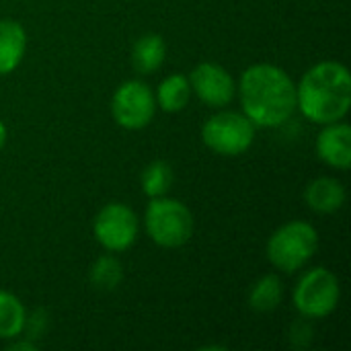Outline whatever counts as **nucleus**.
I'll return each instance as SVG.
<instances>
[{"mask_svg": "<svg viewBox=\"0 0 351 351\" xmlns=\"http://www.w3.org/2000/svg\"><path fill=\"white\" fill-rule=\"evenodd\" d=\"M27 49V31L14 19L0 21V76L19 68Z\"/></svg>", "mask_w": 351, "mask_h": 351, "instance_id": "nucleus-12", "label": "nucleus"}, {"mask_svg": "<svg viewBox=\"0 0 351 351\" xmlns=\"http://www.w3.org/2000/svg\"><path fill=\"white\" fill-rule=\"evenodd\" d=\"M167 60V43L158 33L142 35L132 47V66L140 74H154Z\"/></svg>", "mask_w": 351, "mask_h": 351, "instance_id": "nucleus-13", "label": "nucleus"}, {"mask_svg": "<svg viewBox=\"0 0 351 351\" xmlns=\"http://www.w3.org/2000/svg\"><path fill=\"white\" fill-rule=\"evenodd\" d=\"M317 251L319 232L313 224L302 220L282 224L267 241V259L284 274H296L302 269Z\"/></svg>", "mask_w": 351, "mask_h": 351, "instance_id": "nucleus-4", "label": "nucleus"}, {"mask_svg": "<svg viewBox=\"0 0 351 351\" xmlns=\"http://www.w3.org/2000/svg\"><path fill=\"white\" fill-rule=\"evenodd\" d=\"M311 341H313V327H311L308 319L300 317V319L290 327V343H292L296 350H302V348H308Z\"/></svg>", "mask_w": 351, "mask_h": 351, "instance_id": "nucleus-19", "label": "nucleus"}, {"mask_svg": "<svg viewBox=\"0 0 351 351\" xmlns=\"http://www.w3.org/2000/svg\"><path fill=\"white\" fill-rule=\"evenodd\" d=\"M140 232V220L136 212L121 202L105 204L95 220H93V234L97 243L109 253H123L128 251Z\"/></svg>", "mask_w": 351, "mask_h": 351, "instance_id": "nucleus-8", "label": "nucleus"}, {"mask_svg": "<svg viewBox=\"0 0 351 351\" xmlns=\"http://www.w3.org/2000/svg\"><path fill=\"white\" fill-rule=\"evenodd\" d=\"M156 107H160L167 113H179L187 107L191 99V84L185 74H169L167 78L160 80L156 88Z\"/></svg>", "mask_w": 351, "mask_h": 351, "instance_id": "nucleus-14", "label": "nucleus"}, {"mask_svg": "<svg viewBox=\"0 0 351 351\" xmlns=\"http://www.w3.org/2000/svg\"><path fill=\"white\" fill-rule=\"evenodd\" d=\"M156 99L150 84L140 78L121 82L111 99V115L123 130L136 132L150 125L156 113Z\"/></svg>", "mask_w": 351, "mask_h": 351, "instance_id": "nucleus-7", "label": "nucleus"}, {"mask_svg": "<svg viewBox=\"0 0 351 351\" xmlns=\"http://www.w3.org/2000/svg\"><path fill=\"white\" fill-rule=\"evenodd\" d=\"M304 202L317 214H335L346 204V187L335 177H317L306 185Z\"/></svg>", "mask_w": 351, "mask_h": 351, "instance_id": "nucleus-11", "label": "nucleus"}, {"mask_svg": "<svg viewBox=\"0 0 351 351\" xmlns=\"http://www.w3.org/2000/svg\"><path fill=\"white\" fill-rule=\"evenodd\" d=\"M4 144H6V125H4V121L0 119V150H2Z\"/></svg>", "mask_w": 351, "mask_h": 351, "instance_id": "nucleus-22", "label": "nucleus"}, {"mask_svg": "<svg viewBox=\"0 0 351 351\" xmlns=\"http://www.w3.org/2000/svg\"><path fill=\"white\" fill-rule=\"evenodd\" d=\"M88 280H90L93 288H97L101 292H111L123 280V265L113 255H101L93 263L90 274H88Z\"/></svg>", "mask_w": 351, "mask_h": 351, "instance_id": "nucleus-17", "label": "nucleus"}, {"mask_svg": "<svg viewBox=\"0 0 351 351\" xmlns=\"http://www.w3.org/2000/svg\"><path fill=\"white\" fill-rule=\"evenodd\" d=\"M317 154L319 158L337 171H348L351 167V128L350 123L335 121L323 125L317 136Z\"/></svg>", "mask_w": 351, "mask_h": 351, "instance_id": "nucleus-10", "label": "nucleus"}, {"mask_svg": "<svg viewBox=\"0 0 351 351\" xmlns=\"http://www.w3.org/2000/svg\"><path fill=\"white\" fill-rule=\"evenodd\" d=\"M243 113L255 128H280L296 113V84L276 64L249 66L237 86Z\"/></svg>", "mask_w": 351, "mask_h": 351, "instance_id": "nucleus-1", "label": "nucleus"}, {"mask_svg": "<svg viewBox=\"0 0 351 351\" xmlns=\"http://www.w3.org/2000/svg\"><path fill=\"white\" fill-rule=\"evenodd\" d=\"M187 78L191 93L212 109H224L237 97V82L232 74L216 62L197 64Z\"/></svg>", "mask_w": 351, "mask_h": 351, "instance_id": "nucleus-9", "label": "nucleus"}, {"mask_svg": "<svg viewBox=\"0 0 351 351\" xmlns=\"http://www.w3.org/2000/svg\"><path fill=\"white\" fill-rule=\"evenodd\" d=\"M8 350L12 351H35L37 346L33 339H25V341H14V343H8Z\"/></svg>", "mask_w": 351, "mask_h": 351, "instance_id": "nucleus-21", "label": "nucleus"}, {"mask_svg": "<svg viewBox=\"0 0 351 351\" xmlns=\"http://www.w3.org/2000/svg\"><path fill=\"white\" fill-rule=\"evenodd\" d=\"M27 323V308L19 296L0 290V339H16L23 335Z\"/></svg>", "mask_w": 351, "mask_h": 351, "instance_id": "nucleus-15", "label": "nucleus"}, {"mask_svg": "<svg viewBox=\"0 0 351 351\" xmlns=\"http://www.w3.org/2000/svg\"><path fill=\"white\" fill-rule=\"evenodd\" d=\"M146 234L154 245L162 249H179L193 237V214L191 210L169 195L152 197L144 212Z\"/></svg>", "mask_w": 351, "mask_h": 351, "instance_id": "nucleus-3", "label": "nucleus"}, {"mask_svg": "<svg viewBox=\"0 0 351 351\" xmlns=\"http://www.w3.org/2000/svg\"><path fill=\"white\" fill-rule=\"evenodd\" d=\"M341 298L339 278L327 267H313L298 280L292 302L300 317L313 319H327L335 313Z\"/></svg>", "mask_w": 351, "mask_h": 351, "instance_id": "nucleus-5", "label": "nucleus"}, {"mask_svg": "<svg viewBox=\"0 0 351 351\" xmlns=\"http://www.w3.org/2000/svg\"><path fill=\"white\" fill-rule=\"evenodd\" d=\"M255 125L243 111L220 109L202 128L204 144L220 156H241L255 142Z\"/></svg>", "mask_w": 351, "mask_h": 351, "instance_id": "nucleus-6", "label": "nucleus"}, {"mask_svg": "<svg viewBox=\"0 0 351 351\" xmlns=\"http://www.w3.org/2000/svg\"><path fill=\"white\" fill-rule=\"evenodd\" d=\"M45 325H47V319H45V313H43V311H35L31 317L27 315V323H25L27 337H29V339L41 337L43 331H45Z\"/></svg>", "mask_w": 351, "mask_h": 351, "instance_id": "nucleus-20", "label": "nucleus"}, {"mask_svg": "<svg viewBox=\"0 0 351 351\" xmlns=\"http://www.w3.org/2000/svg\"><path fill=\"white\" fill-rule=\"evenodd\" d=\"M351 109V74L346 64L325 60L311 66L296 84V111L317 125L335 123Z\"/></svg>", "mask_w": 351, "mask_h": 351, "instance_id": "nucleus-2", "label": "nucleus"}, {"mask_svg": "<svg viewBox=\"0 0 351 351\" xmlns=\"http://www.w3.org/2000/svg\"><path fill=\"white\" fill-rule=\"evenodd\" d=\"M173 169L169 162L165 160H152L150 165H146V169L142 171L140 177V185L142 191L152 199V197H162L169 193L171 185H173Z\"/></svg>", "mask_w": 351, "mask_h": 351, "instance_id": "nucleus-18", "label": "nucleus"}, {"mask_svg": "<svg viewBox=\"0 0 351 351\" xmlns=\"http://www.w3.org/2000/svg\"><path fill=\"white\" fill-rule=\"evenodd\" d=\"M284 300V284L276 274L259 278L249 292V306L257 313H271Z\"/></svg>", "mask_w": 351, "mask_h": 351, "instance_id": "nucleus-16", "label": "nucleus"}]
</instances>
